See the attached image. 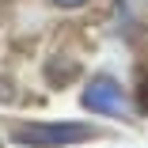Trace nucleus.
<instances>
[{
    "label": "nucleus",
    "instance_id": "f257e3e1",
    "mask_svg": "<svg viewBox=\"0 0 148 148\" xmlns=\"http://www.w3.org/2000/svg\"><path fill=\"white\" fill-rule=\"evenodd\" d=\"M99 129L87 122H15L12 140L31 144V148H61V144H84L95 140Z\"/></svg>",
    "mask_w": 148,
    "mask_h": 148
},
{
    "label": "nucleus",
    "instance_id": "f03ea898",
    "mask_svg": "<svg viewBox=\"0 0 148 148\" xmlns=\"http://www.w3.org/2000/svg\"><path fill=\"white\" fill-rule=\"evenodd\" d=\"M84 106L95 110V114L114 118V122H133V103H129L125 87L114 76H95L91 84H87L84 87Z\"/></svg>",
    "mask_w": 148,
    "mask_h": 148
},
{
    "label": "nucleus",
    "instance_id": "7ed1b4c3",
    "mask_svg": "<svg viewBox=\"0 0 148 148\" xmlns=\"http://www.w3.org/2000/svg\"><path fill=\"white\" fill-rule=\"evenodd\" d=\"M12 99H15V84H8L0 76V103H12Z\"/></svg>",
    "mask_w": 148,
    "mask_h": 148
},
{
    "label": "nucleus",
    "instance_id": "20e7f679",
    "mask_svg": "<svg viewBox=\"0 0 148 148\" xmlns=\"http://www.w3.org/2000/svg\"><path fill=\"white\" fill-rule=\"evenodd\" d=\"M140 110H148V76L140 80Z\"/></svg>",
    "mask_w": 148,
    "mask_h": 148
},
{
    "label": "nucleus",
    "instance_id": "39448f33",
    "mask_svg": "<svg viewBox=\"0 0 148 148\" xmlns=\"http://www.w3.org/2000/svg\"><path fill=\"white\" fill-rule=\"evenodd\" d=\"M57 4H65V8H76V4H87V0H57Z\"/></svg>",
    "mask_w": 148,
    "mask_h": 148
}]
</instances>
